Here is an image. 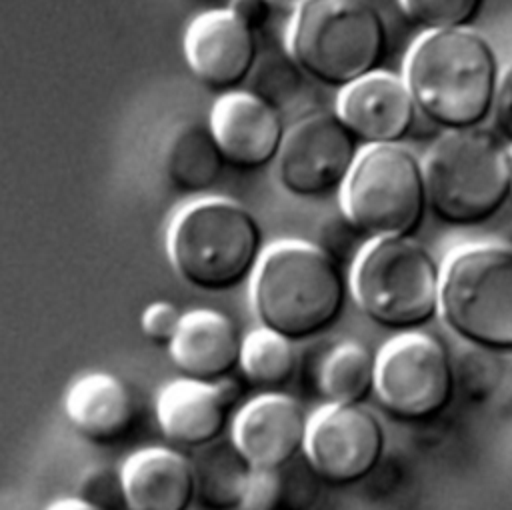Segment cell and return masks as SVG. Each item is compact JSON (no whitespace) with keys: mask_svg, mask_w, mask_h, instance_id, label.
<instances>
[{"mask_svg":"<svg viewBox=\"0 0 512 510\" xmlns=\"http://www.w3.org/2000/svg\"><path fill=\"white\" fill-rule=\"evenodd\" d=\"M348 294L346 270L306 240H280L264 248L250 278L260 326L294 344L328 332L342 318Z\"/></svg>","mask_w":512,"mask_h":510,"instance_id":"obj_2","label":"cell"},{"mask_svg":"<svg viewBox=\"0 0 512 510\" xmlns=\"http://www.w3.org/2000/svg\"><path fill=\"white\" fill-rule=\"evenodd\" d=\"M264 252V232L236 200L206 196L174 214L166 254L174 274L194 290L224 294L246 284Z\"/></svg>","mask_w":512,"mask_h":510,"instance_id":"obj_3","label":"cell"},{"mask_svg":"<svg viewBox=\"0 0 512 510\" xmlns=\"http://www.w3.org/2000/svg\"><path fill=\"white\" fill-rule=\"evenodd\" d=\"M208 128L226 164L246 172L276 162L286 136L282 112L250 90L220 94L212 104Z\"/></svg>","mask_w":512,"mask_h":510,"instance_id":"obj_15","label":"cell"},{"mask_svg":"<svg viewBox=\"0 0 512 510\" xmlns=\"http://www.w3.org/2000/svg\"><path fill=\"white\" fill-rule=\"evenodd\" d=\"M504 236H506V240H508V246H512V218H510V222H508V226H506V230H504Z\"/></svg>","mask_w":512,"mask_h":510,"instance_id":"obj_35","label":"cell"},{"mask_svg":"<svg viewBox=\"0 0 512 510\" xmlns=\"http://www.w3.org/2000/svg\"><path fill=\"white\" fill-rule=\"evenodd\" d=\"M182 314L174 302L154 300L140 314V330L150 344L168 348L180 328Z\"/></svg>","mask_w":512,"mask_h":510,"instance_id":"obj_30","label":"cell"},{"mask_svg":"<svg viewBox=\"0 0 512 510\" xmlns=\"http://www.w3.org/2000/svg\"><path fill=\"white\" fill-rule=\"evenodd\" d=\"M304 80L306 74L294 64L288 52L282 56L270 54L256 62L248 78V90L278 112H284L302 96Z\"/></svg>","mask_w":512,"mask_h":510,"instance_id":"obj_24","label":"cell"},{"mask_svg":"<svg viewBox=\"0 0 512 510\" xmlns=\"http://www.w3.org/2000/svg\"><path fill=\"white\" fill-rule=\"evenodd\" d=\"M182 46L196 80L220 94L240 90L258 62L256 34L226 6L196 14L186 26Z\"/></svg>","mask_w":512,"mask_h":510,"instance_id":"obj_12","label":"cell"},{"mask_svg":"<svg viewBox=\"0 0 512 510\" xmlns=\"http://www.w3.org/2000/svg\"><path fill=\"white\" fill-rule=\"evenodd\" d=\"M44 510H96L90 504L82 502L76 496H64V498H56L52 500Z\"/></svg>","mask_w":512,"mask_h":510,"instance_id":"obj_33","label":"cell"},{"mask_svg":"<svg viewBox=\"0 0 512 510\" xmlns=\"http://www.w3.org/2000/svg\"><path fill=\"white\" fill-rule=\"evenodd\" d=\"M464 344L512 354V246L466 244L440 276V314Z\"/></svg>","mask_w":512,"mask_h":510,"instance_id":"obj_7","label":"cell"},{"mask_svg":"<svg viewBox=\"0 0 512 510\" xmlns=\"http://www.w3.org/2000/svg\"><path fill=\"white\" fill-rule=\"evenodd\" d=\"M288 494V478L282 470L252 468L238 510H282Z\"/></svg>","mask_w":512,"mask_h":510,"instance_id":"obj_29","label":"cell"},{"mask_svg":"<svg viewBox=\"0 0 512 510\" xmlns=\"http://www.w3.org/2000/svg\"><path fill=\"white\" fill-rule=\"evenodd\" d=\"M226 8L254 34L268 26L274 12L264 0H230Z\"/></svg>","mask_w":512,"mask_h":510,"instance_id":"obj_32","label":"cell"},{"mask_svg":"<svg viewBox=\"0 0 512 510\" xmlns=\"http://www.w3.org/2000/svg\"><path fill=\"white\" fill-rule=\"evenodd\" d=\"M308 414L284 392H262L234 414L230 440L252 468L284 470L304 452Z\"/></svg>","mask_w":512,"mask_h":510,"instance_id":"obj_14","label":"cell"},{"mask_svg":"<svg viewBox=\"0 0 512 510\" xmlns=\"http://www.w3.org/2000/svg\"><path fill=\"white\" fill-rule=\"evenodd\" d=\"M276 12H294L304 0H264Z\"/></svg>","mask_w":512,"mask_h":510,"instance_id":"obj_34","label":"cell"},{"mask_svg":"<svg viewBox=\"0 0 512 510\" xmlns=\"http://www.w3.org/2000/svg\"><path fill=\"white\" fill-rule=\"evenodd\" d=\"M336 112H312L286 128L276 156L278 186L300 200L340 194L360 150Z\"/></svg>","mask_w":512,"mask_h":510,"instance_id":"obj_10","label":"cell"},{"mask_svg":"<svg viewBox=\"0 0 512 510\" xmlns=\"http://www.w3.org/2000/svg\"><path fill=\"white\" fill-rule=\"evenodd\" d=\"M510 152H512V146H510Z\"/></svg>","mask_w":512,"mask_h":510,"instance_id":"obj_37","label":"cell"},{"mask_svg":"<svg viewBox=\"0 0 512 510\" xmlns=\"http://www.w3.org/2000/svg\"><path fill=\"white\" fill-rule=\"evenodd\" d=\"M238 398L240 388L232 376L220 382L180 376L158 390L154 400L156 424L174 448L200 450L224 438Z\"/></svg>","mask_w":512,"mask_h":510,"instance_id":"obj_13","label":"cell"},{"mask_svg":"<svg viewBox=\"0 0 512 510\" xmlns=\"http://www.w3.org/2000/svg\"><path fill=\"white\" fill-rule=\"evenodd\" d=\"M422 168L428 212L446 226H482L512 198L510 144L484 126L442 132Z\"/></svg>","mask_w":512,"mask_h":510,"instance_id":"obj_4","label":"cell"},{"mask_svg":"<svg viewBox=\"0 0 512 510\" xmlns=\"http://www.w3.org/2000/svg\"><path fill=\"white\" fill-rule=\"evenodd\" d=\"M296 368L298 354L292 340L262 326L242 336L238 370L250 386L278 392L294 378Z\"/></svg>","mask_w":512,"mask_h":510,"instance_id":"obj_23","label":"cell"},{"mask_svg":"<svg viewBox=\"0 0 512 510\" xmlns=\"http://www.w3.org/2000/svg\"><path fill=\"white\" fill-rule=\"evenodd\" d=\"M388 26L372 0H304L294 12L286 52L306 78L342 90L380 70Z\"/></svg>","mask_w":512,"mask_h":510,"instance_id":"obj_5","label":"cell"},{"mask_svg":"<svg viewBox=\"0 0 512 510\" xmlns=\"http://www.w3.org/2000/svg\"><path fill=\"white\" fill-rule=\"evenodd\" d=\"M434 254L414 236L368 240L350 266L348 286L360 312L392 332L422 330L440 314Z\"/></svg>","mask_w":512,"mask_h":510,"instance_id":"obj_6","label":"cell"},{"mask_svg":"<svg viewBox=\"0 0 512 510\" xmlns=\"http://www.w3.org/2000/svg\"><path fill=\"white\" fill-rule=\"evenodd\" d=\"M62 408L74 432L92 444H114L136 422V400L130 386L116 374L96 370L72 380Z\"/></svg>","mask_w":512,"mask_h":510,"instance_id":"obj_19","label":"cell"},{"mask_svg":"<svg viewBox=\"0 0 512 510\" xmlns=\"http://www.w3.org/2000/svg\"><path fill=\"white\" fill-rule=\"evenodd\" d=\"M492 44L472 28L424 32L410 48L404 82L416 110L442 132L482 128L500 82Z\"/></svg>","mask_w":512,"mask_h":510,"instance_id":"obj_1","label":"cell"},{"mask_svg":"<svg viewBox=\"0 0 512 510\" xmlns=\"http://www.w3.org/2000/svg\"><path fill=\"white\" fill-rule=\"evenodd\" d=\"M120 476L128 510H190L196 504L194 466L178 448H140L124 458Z\"/></svg>","mask_w":512,"mask_h":510,"instance_id":"obj_18","label":"cell"},{"mask_svg":"<svg viewBox=\"0 0 512 510\" xmlns=\"http://www.w3.org/2000/svg\"><path fill=\"white\" fill-rule=\"evenodd\" d=\"M240 348L242 334L228 314L196 308L182 314L168 356L182 378L220 382L238 370Z\"/></svg>","mask_w":512,"mask_h":510,"instance_id":"obj_17","label":"cell"},{"mask_svg":"<svg viewBox=\"0 0 512 510\" xmlns=\"http://www.w3.org/2000/svg\"><path fill=\"white\" fill-rule=\"evenodd\" d=\"M226 168V160L202 122L178 126L164 148V174L170 186L182 194L212 190Z\"/></svg>","mask_w":512,"mask_h":510,"instance_id":"obj_21","label":"cell"},{"mask_svg":"<svg viewBox=\"0 0 512 510\" xmlns=\"http://www.w3.org/2000/svg\"><path fill=\"white\" fill-rule=\"evenodd\" d=\"M454 382L470 402L490 400L504 380V358L502 354L468 346L452 358Z\"/></svg>","mask_w":512,"mask_h":510,"instance_id":"obj_25","label":"cell"},{"mask_svg":"<svg viewBox=\"0 0 512 510\" xmlns=\"http://www.w3.org/2000/svg\"><path fill=\"white\" fill-rule=\"evenodd\" d=\"M386 434L364 406L324 404L308 416L304 456L312 472L332 486L366 480L382 462Z\"/></svg>","mask_w":512,"mask_h":510,"instance_id":"obj_11","label":"cell"},{"mask_svg":"<svg viewBox=\"0 0 512 510\" xmlns=\"http://www.w3.org/2000/svg\"><path fill=\"white\" fill-rule=\"evenodd\" d=\"M204 2H224V0H204Z\"/></svg>","mask_w":512,"mask_h":510,"instance_id":"obj_36","label":"cell"},{"mask_svg":"<svg viewBox=\"0 0 512 510\" xmlns=\"http://www.w3.org/2000/svg\"><path fill=\"white\" fill-rule=\"evenodd\" d=\"M340 212L366 240L414 236L428 214L422 158L404 144L364 146L340 190Z\"/></svg>","mask_w":512,"mask_h":510,"instance_id":"obj_8","label":"cell"},{"mask_svg":"<svg viewBox=\"0 0 512 510\" xmlns=\"http://www.w3.org/2000/svg\"><path fill=\"white\" fill-rule=\"evenodd\" d=\"M366 242L368 240L358 232V228L342 212H338L328 216L318 226L314 244L340 268L350 270Z\"/></svg>","mask_w":512,"mask_h":510,"instance_id":"obj_28","label":"cell"},{"mask_svg":"<svg viewBox=\"0 0 512 510\" xmlns=\"http://www.w3.org/2000/svg\"><path fill=\"white\" fill-rule=\"evenodd\" d=\"M494 132L512 146V62L502 70L492 108Z\"/></svg>","mask_w":512,"mask_h":510,"instance_id":"obj_31","label":"cell"},{"mask_svg":"<svg viewBox=\"0 0 512 510\" xmlns=\"http://www.w3.org/2000/svg\"><path fill=\"white\" fill-rule=\"evenodd\" d=\"M192 466L196 504L202 510H238L252 466L230 438H220L196 450Z\"/></svg>","mask_w":512,"mask_h":510,"instance_id":"obj_22","label":"cell"},{"mask_svg":"<svg viewBox=\"0 0 512 510\" xmlns=\"http://www.w3.org/2000/svg\"><path fill=\"white\" fill-rule=\"evenodd\" d=\"M74 496L96 510H128L120 468L106 464L88 466L78 478Z\"/></svg>","mask_w":512,"mask_h":510,"instance_id":"obj_27","label":"cell"},{"mask_svg":"<svg viewBox=\"0 0 512 510\" xmlns=\"http://www.w3.org/2000/svg\"><path fill=\"white\" fill-rule=\"evenodd\" d=\"M312 366V384L324 404L364 406L374 394L376 354L358 340L330 344Z\"/></svg>","mask_w":512,"mask_h":510,"instance_id":"obj_20","label":"cell"},{"mask_svg":"<svg viewBox=\"0 0 512 510\" xmlns=\"http://www.w3.org/2000/svg\"><path fill=\"white\" fill-rule=\"evenodd\" d=\"M336 116L362 146L402 144L418 110L404 78L380 68L340 90Z\"/></svg>","mask_w":512,"mask_h":510,"instance_id":"obj_16","label":"cell"},{"mask_svg":"<svg viewBox=\"0 0 512 510\" xmlns=\"http://www.w3.org/2000/svg\"><path fill=\"white\" fill-rule=\"evenodd\" d=\"M404 16L424 32L470 28L486 0H398Z\"/></svg>","mask_w":512,"mask_h":510,"instance_id":"obj_26","label":"cell"},{"mask_svg":"<svg viewBox=\"0 0 512 510\" xmlns=\"http://www.w3.org/2000/svg\"><path fill=\"white\" fill-rule=\"evenodd\" d=\"M374 394L396 420H434L456 394L450 350L422 330L396 334L376 354Z\"/></svg>","mask_w":512,"mask_h":510,"instance_id":"obj_9","label":"cell"}]
</instances>
